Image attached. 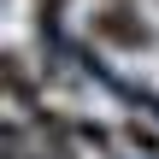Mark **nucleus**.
<instances>
[{
    "instance_id": "obj_3",
    "label": "nucleus",
    "mask_w": 159,
    "mask_h": 159,
    "mask_svg": "<svg viewBox=\"0 0 159 159\" xmlns=\"http://www.w3.org/2000/svg\"><path fill=\"white\" fill-rule=\"evenodd\" d=\"M124 136H130V148H142V153L159 159V130H148L142 118H130V124H124Z\"/></svg>"
},
{
    "instance_id": "obj_1",
    "label": "nucleus",
    "mask_w": 159,
    "mask_h": 159,
    "mask_svg": "<svg viewBox=\"0 0 159 159\" xmlns=\"http://www.w3.org/2000/svg\"><path fill=\"white\" fill-rule=\"evenodd\" d=\"M89 35H94L100 47H118V53H148V47H153V30H148V18H142L130 0H106V6H94Z\"/></svg>"
},
{
    "instance_id": "obj_4",
    "label": "nucleus",
    "mask_w": 159,
    "mask_h": 159,
    "mask_svg": "<svg viewBox=\"0 0 159 159\" xmlns=\"http://www.w3.org/2000/svg\"><path fill=\"white\" fill-rule=\"evenodd\" d=\"M77 136H83V142H94V148H106V142H112V136H106L100 124H89V118H77Z\"/></svg>"
},
{
    "instance_id": "obj_2",
    "label": "nucleus",
    "mask_w": 159,
    "mask_h": 159,
    "mask_svg": "<svg viewBox=\"0 0 159 159\" xmlns=\"http://www.w3.org/2000/svg\"><path fill=\"white\" fill-rule=\"evenodd\" d=\"M6 83H12V100H18V106H30V100H35V89H30V77H24V59H18V53H6Z\"/></svg>"
}]
</instances>
